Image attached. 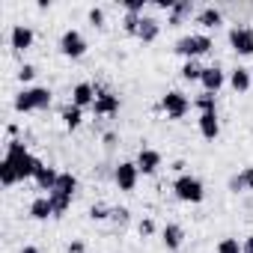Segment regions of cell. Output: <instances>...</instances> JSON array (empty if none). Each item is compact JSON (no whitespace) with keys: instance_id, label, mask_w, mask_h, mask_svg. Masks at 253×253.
I'll use <instances>...</instances> for the list:
<instances>
[{"instance_id":"cb8c5ba5","label":"cell","mask_w":253,"mask_h":253,"mask_svg":"<svg viewBox=\"0 0 253 253\" xmlns=\"http://www.w3.org/2000/svg\"><path fill=\"white\" fill-rule=\"evenodd\" d=\"M48 197H51V206H54V217H60V214H66V211H69L72 197H66V194H60V191H51Z\"/></svg>"},{"instance_id":"d4e9b609","label":"cell","mask_w":253,"mask_h":253,"mask_svg":"<svg viewBox=\"0 0 253 253\" xmlns=\"http://www.w3.org/2000/svg\"><path fill=\"white\" fill-rule=\"evenodd\" d=\"M18 182V173H15V167L3 158V161H0V185H3V188H12Z\"/></svg>"},{"instance_id":"484cf974","label":"cell","mask_w":253,"mask_h":253,"mask_svg":"<svg viewBox=\"0 0 253 253\" xmlns=\"http://www.w3.org/2000/svg\"><path fill=\"white\" fill-rule=\"evenodd\" d=\"M54 191H60V194H66V197H75V191H78V179H75L72 173H60V182H57Z\"/></svg>"},{"instance_id":"8d00e7d4","label":"cell","mask_w":253,"mask_h":253,"mask_svg":"<svg viewBox=\"0 0 253 253\" xmlns=\"http://www.w3.org/2000/svg\"><path fill=\"white\" fill-rule=\"evenodd\" d=\"M116 140H119V137H116V131H104V134H101L104 149H113V146H116Z\"/></svg>"},{"instance_id":"ac0fdd59","label":"cell","mask_w":253,"mask_h":253,"mask_svg":"<svg viewBox=\"0 0 253 253\" xmlns=\"http://www.w3.org/2000/svg\"><path fill=\"white\" fill-rule=\"evenodd\" d=\"M197 24H203L206 30H217V27L223 24V12H220L217 6H203V9L197 12Z\"/></svg>"},{"instance_id":"7402d4cb","label":"cell","mask_w":253,"mask_h":253,"mask_svg":"<svg viewBox=\"0 0 253 253\" xmlns=\"http://www.w3.org/2000/svg\"><path fill=\"white\" fill-rule=\"evenodd\" d=\"M30 217H33V220H48V217H54L51 197H36V200L30 203Z\"/></svg>"},{"instance_id":"f546056e","label":"cell","mask_w":253,"mask_h":253,"mask_svg":"<svg viewBox=\"0 0 253 253\" xmlns=\"http://www.w3.org/2000/svg\"><path fill=\"white\" fill-rule=\"evenodd\" d=\"M107 217H110V206H104V203L89 206V220H107Z\"/></svg>"},{"instance_id":"1f68e13d","label":"cell","mask_w":253,"mask_h":253,"mask_svg":"<svg viewBox=\"0 0 253 253\" xmlns=\"http://www.w3.org/2000/svg\"><path fill=\"white\" fill-rule=\"evenodd\" d=\"M122 9L128 12V15H143V9H146V0H122Z\"/></svg>"},{"instance_id":"5b68a950","label":"cell","mask_w":253,"mask_h":253,"mask_svg":"<svg viewBox=\"0 0 253 253\" xmlns=\"http://www.w3.org/2000/svg\"><path fill=\"white\" fill-rule=\"evenodd\" d=\"M95 86V104H92V113L95 116H116L119 113V107H122V101H119V95L116 92H110L104 84H92Z\"/></svg>"},{"instance_id":"4316f807","label":"cell","mask_w":253,"mask_h":253,"mask_svg":"<svg viewBox=\"0 0 253 253\" xmlns=\"http://www.w3.org/2000/svg\"><path fill=\"white\" fill-rule=\"evenodd\" d=\"M182 78H185V81H200V78H203V66H200V60H185V66H182Z\"/></svg>"},{"instance_id":"9a60e30c","label":"cell","mask_w":253,"mask_h":253,"mask_svg":"<svg viewBox=\"0 0 253 253\" xmlns=\"http://www.w3.org/2000/svg\"><path fill=\"white\" fill-rule=\"evenodd\" d=\"M191 15H194V3H191V0H176V6L167 12V27H179Z\"/></svg>"},{"instance_id":"52a82bcc","label":"cell","mask_w":253,"mask_h":253,"mask_svg":"<svg viewBox=\"0 0 253 253\" xmlns=\"http://www.w3.org/2000/svg\"><path fill=\"white\" fill-rule=\"evenodd\" d=\"M137 179H140V170H137L134 161H119V164L113 167V182H116V188L125 191V194L137 188Z\"/></svg>"},{"instance_id":"74e56055","label":"cell","mask_w":253,"mask_h":253,"mask_svg":"<svg viewBox=\"0 0 253 253\" xmlns=\"http://www.w3.org/2000/svg\"><path fill=\"white\" fill-rule=\"evenodd\" d=\"M241 253H253V235H247V238H244V244H241Z\"/></svg>"},{"instance_id":"6da1fadb","label":"cell","mask_w":253,"mask_h":253,"mask_svg":"<svg viewBox=\"0 0 253 253\" xmlns=\"http://www.w3.org/2000/svg\"><path fill=\"white\" fill-rule=\"evenodd\" d=\"M6 161L15 167L18 182H24V179H36V173L42 170V161H39L36 155L27 152L24 140H9V143H6Z\"/></svg>"},{"instance_id":"3957f363","label":"cell","mask_w":253,"mask_h":253,"mask_svg":"<svg viewBox=\"0 0 253 253\" xmlns=\"http://www.w3.org/2000/svg\"><path fill=\"white\" fill-rule=\"evenodd\" d=\"M214 48V42H211V36L209 33H188V36H182L179 42H176V54L179 57H185V60H197L200 54H209Z\"/></svg>"},{"instance_id":"8992f818","label":"cell","mask_w":253,"mask_h":253,"mask_svg":"<svg viewBox=\"0 0 253 253\" xmlns=\"http://www.w3.org/2000/svg\"><path fill=\"white\" fill-rule=\"evenodd\" d=\"M161 107H164L167 119H185V113L191 110V101H188L185 92H179V89H167L164 98H161Z\"/></svg>"},{"instance_id":"e0dca14e","label":"cell","mask_w":253,"mask_h":253,"mask_svg":"<svg viewBox=\"0 0 253 253\" xmlns=\"http://www.w3.org/2000/svg\"><path fill=\"white\" fill-rule=\"evenodd\" d=\"M161 241H164L167 250H179V247L185 244V229H182L179 223H167V226L161 229Z\"/></svg>"},{"instance_id":"5bb4252c","label":"cell","mask_w":253,"mask_h":253,"mask_svg":"<svg viewBox=\"0 0 253 253\" xmlns=\"http://www.w3.org/2000/svg\"><path fill=\"white\" fill-rule=\"evenodd\" d=\"M197 125H200V134H203L206 140H217V134H220V119H217V110H211V113H200Z\"/></svg>"},{"instance_id":"277c9868","label":"cell","mask_w":253,"mask_h":253,"mask_svg":"<svg viewBox=\"0 0 253 253\" xmlns=\"http://www.w3.org/2000/svg\"><path fill=\"white\" fill-rule=\"evenodd\" d=\"M173 194H176L182 203H203L206 188H203V182H200L197 176L182 173V176H176V182H173Z\"/></svg>"},{"instance_id":"9c48e42d","label":"cell","mask_w":253,"mask_h":253,"mask_svg":"<svg viewBox=\"0 0 253 253\" xmlns=\"http://www.w3.org/2000/svg\"><path fill=\"white\" fill-rule=\"evenodd\" d=\"M229 48L238 57H250L253 54V27H232L229 30Z\"/></svg>"},{"instance_id":"e575fe53","label":"cell","mask_w":253,"mask_h":253,"mask_svg":"<svg viewBox=\"0 0 253 253\" xmlns=\"http://www.w3.org/2000/svg\"><path fill=\"white\" fill-rule=\"evenodd\" d=\"M33 78H36V66L24 63V66L18 69V81H21V84H27V81H33Z\"/></svg>"},{"instance_id":"d6a6232c","label":"cell","mask_w":253,"mask_h":253,"mask_svg":"<svg viewBox=\"0 0 253 253\" xmlns=\"http://www.w3.org/2000/svg\"><path fill=\"white\" fill-rule=\"evenodd\" d=\"M110 220H113V223H128V220H131V211L125 209V206H113V209H110Z\"/></svg>"},{"instance_id":"4dcf8cb0","label":"cell","mask_w":253,"mask_h":253,"mask_svg":"<svg viewBox=\"0 0 253 253\" xmlns=\"http://www.w3.org/2000/svg\"><path fill=\"white\" fill-rule=\"evenodd\" d=\"M214 253H241V244H238V238H220Z\"/></svg>"},{"instance_id":"2e32d148","label":"cell","mask_w":253,"mask_h":253,"mask_svg":"<svg viewBox=\"0 0 253 253\" xmlns=\"http://www.w3.org/2000/svg\"><path fill=\"white\" fill-rule=\"evenodd\" d=\"M229 86H232L235 92H247V89L253 86V72L244 69V66H235V69L229 72Z\"/></svg>"},{"instance_id":"7c38bea8","label":"cell","mask_w":253,"mask_h":253,"mask_svg":"<svg viewBox=\"0 0 253 253\" xmlns=\"http://www.w3.org/2000/svg\"><path fill=\"white\" fill-rule=\"evenodd\" d=\"M223 81H226V75H223V69L220 66H206L203 69V78H200V84H203V89L206 92H217L220 86H223Z\"/></svg>"},{"instance_id":"30bf717a","label":"cell","mask_w":253,"mask_h":253,"mask_svg":"<svg viewBox=\"0 0 253 253\" xmlns=\"http://www.w3.org/2000/svg\"><path fill=\"white\" fill-rule=\"evenodd\" d=\"M33 39H36V33H33V27H27V24H15L12 33H9V45H12V51H18V54L30 51V48H33Z\"/></svg>"},{"instance_id":"7a4b0ae2","label":"cell","mask_w":253,"mask_h":253,"mask_svg":"<svg viewBox=\"0 0 253 253\" xmlns=\"http://www.w3.org/2000/svg\"><path fill=\"white\" fill-rule=\"evenodd\" d=\"M54 92L48 86H24L15 95V110L18 113H30V110H48L51 107Z\"/></svg>"},{"instance_id":"8fae6325","label":"cell","mask_w":253,"mask_h":253,"mask_svg":"<svg viewBox=\"0 0 253 253\" xmlns=\"http://www.w3.org/2000/svg\"><path fill=\"white\" fill-rule=\"evenodd\" d=\"M134 164H137V170H140L143 176H152V173H158V167H161V152H158V149H140Z\"/></svg>"},{"instance_id":"ffe728a7","label":"cell","mask_w":253,"mask_h":253,"mask_svg":"<svg viewBox=\"0 0 253 253\" xmlns=\"http://www.w3.org/2000/svg\"><path fill=\"white\" fill-rule=\"evenodd\" d=\"M229 191H232V194L253 191V167H244V170H238V173L229 179Z\"/></svg>"},{"instance_id":"f35d334b","label":"cell","mask_w":253,"mask_h":253,"mask_svg":"<svg viewBox=\"0 0 253 253\" xmlns=\"http://www.w3.org/2000/svg\"><path fill=\"white\" fill-rule=\"evenodd\" d=\"M69 253H84V241H72L69 244Z\"/></svg>"},{"instance_id":"83f0119b","label":"cell","mask_w":253,"mask_h":253,"mask_svg":"<svg viewBox=\"0 0 253 253\" xmlns=\"http://www.w3.org/2000/svg\"><path fill=\"white\" fill-rule=\"evenodd\" d=\"M140 18H143V15H128V12H125V18H122V30L128 33V36H137V30H140Z\"/></svg>"},{"instance_id":"4fadbf2b","label":"cell","mask_w":253,"mask_h":253,"mask_svg":"<svg viewBox=\"0 0 253 253\" xmlns=\"http://www.w3.org/2000/svg\"><path fill=\"white\" fill-rule=\"evenodd\" d=\"M72 104L75 107H92L95 104V86L92 84H86V81H81V84H75V89H72Z\"/></svg>"},{"instance_id":"836d02e7","label":"cell","mask_w":253,"mask_h":253,"mask_svg":"<svg viewBox=\"0 0 253 253\" xmlns=\"http://www.w3.org/2000/svg\"><path fill=\"white\" fill-rule=\"evenodd\" d=\"M86 18H89V24H92L95 30H101V27H104V9H101V6H92Z\"/></svg>"},{"instance_id":"d6986e66","label":"cell","mask_w":253,"mask_h":253,"mask_svg":"<svg viewBox=\"0 0 253 253\" xmlns=\"http://www.w3.org/2000/svg\"><path fill=\"white\" fill-rule=\"evenodd\" d=\"M158 33H161V21H158V18H152V15H143V18H140L137 39H140V42H155V39H158Z\"/></svg>"},{"instance_id":"ab89813d","label":"cell","mask_w":253,"mask_h":253,"mask_svg":"<svg viewBox=\"0 0 253 253\" xmlns=\"http://www.w3.org/2000/svg\"><path fill=\"white\" fill-rule=\"evenodd\" d=\"M18 253H39V247H33V244H27V247H21Z\"/></svg>"},{"instance_id":"f1b7e54d","label":"cell","mask_w":253,"mask_h":253,"mask_svg":"<svg viewBox=\"0 0 253 253\" xmlns=\"http://www.w3.org/2000/svg\"><path fill=\"white\" fill-rule=\"evenodd\" d=\"M194 104L200 107V113H211V110H217V107H214V95H211V92L197 95V98H194Z\"/></svg>"},{"instance_id":"603a6c76","label":"cell","mask_w":253,"mask_h":253,"mask_svg":"<svg viewBox=\"0 0 253 253\" xmlns=\"http://www.w3.org/2000/svg\"><path fill=\"white\" fill-rule=\"evenodd\" d=\"M60 116H63V125H66L69 131H78V128H81V122H84V110L75 107V104H66Z\"/></svg>"},{"instance_id":"d590c367","label":"cell","mask_w":253,"mask_h":253,"mask_svg":"<svg viewBox=\"0 0 253 253\" xmlns=\"http://www.w3.org/2000/svg\"><path fill=\"white\" fill-rule=\"evenodd\" d=\"M137 232H140L143 238H146V235H152V232H155V220H152V217H143V220H140V226H137Z\"/></svg>"},{"instance_id":"44dd1931","label":"cell","mask_w":253,"mask_h":253,"mask_svg":"<svg viewBox=\"0 0 253 253\" xmlns=\"http://www.w3.org/2000/svg\"><path fill=\"white\" fill-rule=\"evenodd\" d=\"M57 182H60V173L54 170V167H48V164H42V170L36 173V185H39V191H54L57 188Z\"/></svg>"},{"instance_id":"ba28073f","label":"cell","mask_w":253,"mask_h":253,"mask_svg":"<svg viewBox=\"0 0 253 253\" xmlns=\"http://www.w3.org/2000/svg\"><path fill=\"white\" fill-rule=\"evenodd\" d=\"M60 54L69 57V60H81V57L86 54V39H84V33H81V30H66V33L60 36Z\"/></svg>"}]
</instances>
